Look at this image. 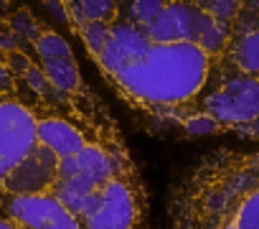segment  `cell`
Wrapping results in <instances>:
<instances>
[{
  "mask_svg": "<svg viewBox=\"0 0 259 229\" xmlns=\"http://www.w3.org/2000/svg\"><path fill=\"white\" fill-rule=\"evenodd\" d=\"M119 99L160 130L186 135L229 46L239 3H61Z\"/></svg>",
  "mask_w": 259,
  "mask_h": 229,
  "instance_id": "6da1fadb",
  "label": "cell"
},
{
  "mask_svg": "<svg viewBox=\"0 0 259 229\" xmlns=\"http://www.w3.org/2000/svg\"><path fill=\"white\" fill-rule=\"evenodd\" d=\"M170 229H259V148L201 158L176 186Z\"/></svg>",
  "mask_w": 259,
  "mask_h": 229,
  "instance_id": "7a4b0ae2",
  "label": "cell"
},
{
  "mask_svg": "<svg viewBox=\"0 0 259 229\" xmlns=\"http://www.w3.org/2000/svg\"><path fill=\"white\" fill-rule=\"evenodd\" d=\"M0 211L18 229H87L84 221L51 194L11 196L0 204Z\"/></svg>",
  "mask_w": 259,
  "mask_h": 229,
  "instance_id": "3957f363",
  "label": "cell"
},
{
  "mask_svg": "<svg viewBox=\"0 0 259 229\" xmlns=\"http://www.w3.org/2000/svg\"><path fill=\"white\" fill-rule=\"evenodd\" d=\"M0 229H18V226H16V224H13V221H11V219L3 214V211H0Z\"/></svg>",
  "mask_w": 259,
  "mask_h": 229,
  "instance_id": "277c9868",
  "label": "cell"
}]
</instances>
